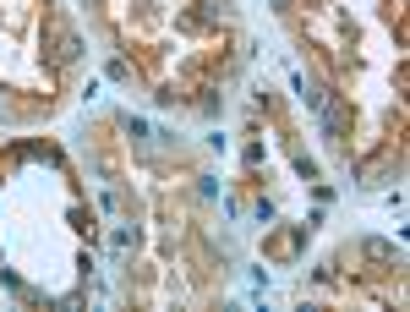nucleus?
Segmentation results:
<instances>
[{
	"mask_svg": "<svg viewBox=\"0 0 410 312\" xmlns=\"http://www.w3.org/2000/svg\"><path fill=\"white\" fill-rule=\"evenodd\" d=\"M77 55H82V33H71V28H61V33H55V61H61V66H71Z\"/></svg>",
	"mask_w": 410,
	"mask_h": 312,
	"instance_id": "obj_1",
	"label": "nucleus"
},
{
	"mask_svg": "<svg viewBox=\"0 0 410 312\" xmlns=\"http://www.w3.org/2000/svg\"><path fill=\"white\" fill-rule=\"evenodd\" d=\"M361 252H367L372 263H389V257H394V246H389V241H378V235H372V241H361Z\"/></svg>",
	"mask_w": 410,
	"mask_h": 312,
	"instance_id": "obj_2",
	"label": "nucleus"
},
{
	"mask_svg": "<svg viewBox=\"0 0 410 312\" xmlns=\"http://www.w3.org/2000/svg\"><path fill=\"white\" fill-rule=\"evenodd\" d=\"M301 104H306V110H323V104H329V93H323V88H312V82H301Z\"/></svg>",
	"mask_w": 410,
	"mask_h": 312,
	"instance_id": "obj_3",
	"label": "nucleus"
},
{
	"mask_svg": "<svg viewBox=\"0 0 410 312\" xmlns=\"http://www.w3.org/2000/svg\"><path fill=\"white\" fill-rule=\"evenodd\" d=\"M273 6H284V0H273Z\"/></svg>",
	"mask_w": 410,
	"mask_h": 312,
	"instance_id": "obj_4",
	"label": "nucleus"
}]
</instances>
